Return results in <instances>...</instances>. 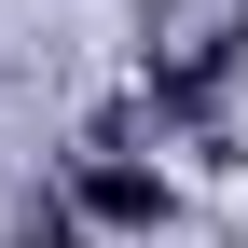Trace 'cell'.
<instances>
[{
	"label": "cell",
	"instance_id": "1",
	"mask_svg": "<svg viewBox=\"0 0 248 248\" xmlns=\"http://www.w3.org/2000/svg\"><path fill=\"white\" fill-rule=\"evenodd\" d=\"M83 207H97V221H166V179H138V166H97V179H83Z\"/></svg>",
	"mask_w": 248,
	"mask_h": 248
}]
</instances>
